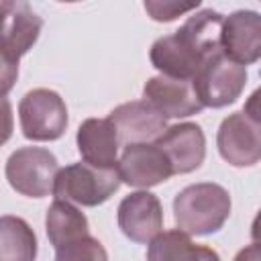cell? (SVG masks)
I'll list each match as a JSON object with an SVG mask.
<instances>
[{
	"label": "cell",
	"mask_w": 261,
	"mask_h": 261,
	"mask_svg": "<svg viewBox=\"0 0 261 261\" xmlns=\"http://www.w3.org/2000/svg\"><path fill=\"white\" fill-rule=\"evenodd\" d=\"M222 22L224 14L212 8L190 14L177 31L159 37L151 45V65L161 75L194 82L204 63L222 51Z\"/></svg>",
	"instance_id": "obj_1"
},
{
	"label": "cell",
	"mask_w": 261,
	"mask_h": 261,
	"mask_svg": "<svg viewBox=\"0 0 261 261\" xmlns=\"http://www.w3.org/2000/svg\"><path fill=\"white\" fill-rule=\"evenodd\" d=\"M230 194L214 181L186 186L173 198L175 228L190 237H206L218 232L230 216Z\"/></svg>",
	"instance_id": "obj_2"
},
{
	"label": "cell",
	"mask_w": 261,
	"mask_h": 261,
	"mask_svg": "<svg viewBox=\"0 0 261 261\" xmlns=\"http://www.w3.org/2000/svg\"><path fill=\"white\" fill-rule=\"evenodd\" d=\"M2 92L4 96L10 92L12 84L18 77V61L22 55L29 53V49L37 43L43 18L27 4V2H2Z\"/></svg>",
	"instance_id": "obj_3"
},
{
	"label": "cell",
	"mask_w": 261,
	"mask_h": 261,
	"mask_svg": "<svg viewBox=\"0 0 261 261\" xmlns=\"http://www.w3.org/2000/svg\"><path fill=\"white\" fill-rule=\"evenodd\" d=\"M122 179L116 167H96L86 161H77L59 169L55 179V200H65L77 206L94 208L104 204L114 192H118Z\"/></svg>",
	"instance_id": "obj_4"
},
{
	"label": "cell",
	"mask_w": 261,
	"mask_h": 261,
	"mask_svg": "<svg viewBox=\"0 0 261 261\" xmlns=\"http://www.w3.org/2000/svg\"><path fill=\"white\" fill-rule=\"evenodd\" d=\"M18 124L29 141H57L63 137L69 114L65 100L49 88L29 90L18 102Z\"/></svg>",
	"instance_id": "obj_5"
},
{
	"label": "cell",
	"mask_w": 261,
	"mask_h": 261,
	"mask_svg": "<svg viewBox=\"0 0 261 261\" xmlns=\"http://www.w3.org/2000/svg\"><path fill=\"white\" fill-rule=\"evenodd\" d=\"M4 173L14 192L27 198H45L55 190L59 161L45 147H18L6 159Z\"/></svg>",
	"instance_id": "obj_6"
},
{
	"label": "cell",
	"mask_w": 261,
	"mask_h": 261,
	"mask_svg": "<svg viewBox=\"0 0 261 261\" xmlns=\"http://www.w3.org/2000/svg\"><path fill=\"white\" fill-rule=\"evenodd\" d=\"M247 84V67L232 61L224 51L210 57L194 77V88L204 108H224L234 104Z\"/></svg>",
	"instance_id": "obj_7"
},
{
	"label": "cell",
	"mask_w": 261,
	"mask_h": 261,
	"mask_svg": "<svg viewBox=\"0 0 261 261\" xmlns=\"http://www.w3.org/2000/svg\"><path fill=\"white\" fill-rule=\"evenodd\" d=\"M220 157L232 167H251L261 161V124L243 110L222 118L216 133Z\"/></svg>",
	"instance_id": "obj_8"
},
{
	"label": "cell",
	"mask_w": 261,
	"mask_h": 261,
	"mask_svg": "<svg viewBox=\"0 0 261 261\" xmlns=\"http://www.w3.org/2000/svg\"><path fill=\"white\" fill-rule=\"evenodd\" d=\"M118 173L122 184L147 190L167 181L173 175V167L157 143H137L122 149L118 159Z\"/></svg>",
	"instance_id": "obj_9"
},
{
	"label": "cell",
	"mask_w": 261,
	"mask_h": 261,
	"mask_svg": "<svg viewBox=\"0 0 261 261\" xmlns=\"http://www.w3.org/2000/svg\"><path fill=\"white\" fill-rule=\"evenodd\" d=\"M116 222L128 241L139 245L151 243L163 232V208L159 198L147 190L124 196L116 208Z\"/></svg>",
	"instance_id": "obj_10"
},
{
	"label": "cell",
	"mask_w": 261,
	"mask_h": 261,
	"mask_svg": "<svg viewBox=\"0 0 261 261\" xmlns=\"http://www.w3.org/2000/svg\"><path fill=\"white\" fill-rule=\"evenodd\" d=\"M143 100L149 102L165 120L167 118H188L202 112L194 82L175 80L167 75H153L143 86Z\"/></svg>",
	"instance_id": "obj_11"
},
{
	"label": "cell",
	"mask_w": 261,
	"mask_h": 261,
	"mask_svg": "<svg viewBox=\"0 0 261 261\" xmlns=\"http://www.w3.org/2000/svg\"><path fill=\"white\" fill-rule=\"evenodd\" d=\"M220 43L232 61L245 67L257 63L261 59V14L241 8L224 16Z\"/></svg>",
	"instance_id": "obj_12"
},
{
	"label": "cell",
	"mask_w": 261,
	"mask_h": 261,
	"mask_svg": "<svg viewBox=\"0 0 261 261\" xmlns=\"http://www.w3.org/2000/svg\"><path fill=\"white\" fill-rule=\"evenodd\" d=\"M108 118L114 122L120 145L124 147L137 143H155L167 130V120L145 100L118 104Z\"/></svg>",
	"instance_id": "obj_13"
},
{
	"label": "cell",
	"mask_w": 261,
	"mask_h": 261,
	"mask_svg": "<svg viewBox=\"0 0 261 261\" xmlns=\"http://www.w3.org/2000/svg\"><path fill=\"white\" fill-rule=\"evenodd\" d=\"M171 161L173 175L196 171L206 157V137L200 124L179 122L167 126V130L155 141Z\"/></svg>",
	"instance_id": "obj_14"
},
{
	"label": "cell",
	"mask_w": 261,
	"mask_h": 261,
	"mask_svg": "<svg viewBox=\"0 0 261 261\" xmlns=\"http://www.w3.org/2000/svg\"><path fill=\"white\" fill-rule=\"evenodd\" d=\"M75 145L82 161L96 167H116L120 139L110 118H86L77 126Z\"/></svg>",
	"instance_id": "obj_15"
},
{
	"label": "cell",
	"mask_w": 261,
	"mask_h": 261,
	"mask_svg": "<svg viewBox=\"0 0 261 261\" xmlns=\"http://www.w3.org/2000/svg\"><path fill=\"white\" fill-rule=\"evenodd\" d=\"M147 261H220V255L212 247L194 243L179 228H171L149 243Z\"/></svg>",
	"instance_id": "obj_16"
},
{
	"label": "cell",
	"mask_w": 261,
	"mask_h": 261,
	"mask_svg": "<svg viewBox=\"0 0 261 261\" xmlns=\"http://www.w3.org/2000/svg\"><path fill=\"white\" fill-rule=\"evenodd\" d=\"M45 230L53 249H59L84 234H90L86 214L71 202L55 200L45 214Z\"/></svg>",
	"instance_id": "obj_17"
},
{
	"label": "cell",
	"mask_w": 261,
	"mask_h": 261,
	"mask_svg": "<svg viewBox=\"0 0 261 261\" xmlns=\"http://www.w3.org/2000/svg\"><path fill=\"white\" fill-rule=\"evenodd\" d=\"M39 251L31 224L12 214L0 218V261H35Z\"/></svg>",
	"instance_id": "obj_18"
},
{
	"label": "cell",
	"mask_w": 261,
	"mask_h": 261,
	"mask_svg": "<svg viewBox=\"0 0 261 261\" xmlns=\"http://www.w3.org/2000/svg\"><path fill=\"white\" fill-rule=\"evenodd\" d=\"M55 261H108V253L98 239L84 234L55 249Z\"/></svg>",
	"instance_id": "obj_19"
},
{
	"label": "cell",
	"mask_w": 261,
	"mask_h": 261,
	"mask_svg": "<svg viewBox=\"0 0 261 261\" xmlns=\"http://www.w3.org/2000/svg\"><path fill=\"white\" fill-rule=\"evenodd\" d=\"M143 6H145L147 14L153 20H157V22H171L177 16L186 14V12L196 10L200 6V2L196 0L192 4H179V2H151V0H147Z\"/></svg>",
	"instance_id": "obj_20"
},
{
	"label": "cell",
	"mask_w": 261,
	"mask_h": 261,
	"mask_svg": "<svg viewBox=\"0 0 261 261\" xmlns=\"http://www.w3.org/2000/svg\"><path fill=\"white\" fill-rule=\"evenodd\" d=\"M243 112H245L251 120H255V122L261 124V86L255 88V90L249 94V98L245 100Z\"/></svg>",
	"instance_id": "obj_21"
},
{
	"label": "cell",
	"mask_w": 261,
	"mask_h": 261,
	"mask_svg": "<svg viewBox=\"0 0 261 261\" xmlns=\"http://www.w3.org/2000/svg\"><path fill=\"white\" fill-rule=\"evenodd\" d=\"M232 261H261V245L259 243H253V245H247L243 247Z\"/></svg>",
	"instance_id": "obj_22"
},
{
	"label": "cell",
	"mask_w": 261,
	"mask_h": 261,
	"mask_svg": "<svg viewBox=\"0 0 261 261\" xmlns=\"http://www.w3.org/2000/svg\"><path fill=\"white\" fill-rule=\"evenodd\" d=\"M251 239H253V243L261 245V208L257 210V214L251 222Z\"/></svg>",
	"instance_id": "obj_23"
}]
</instances>
